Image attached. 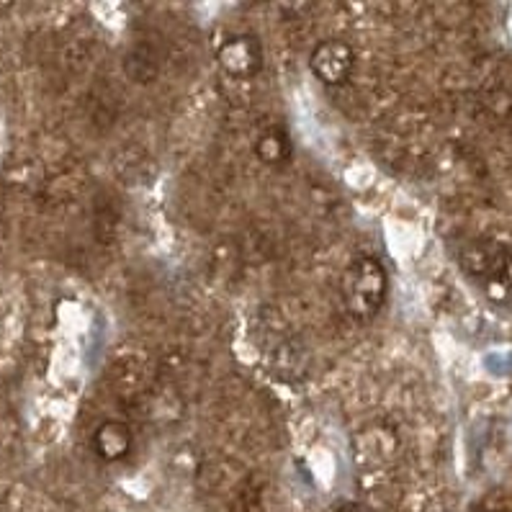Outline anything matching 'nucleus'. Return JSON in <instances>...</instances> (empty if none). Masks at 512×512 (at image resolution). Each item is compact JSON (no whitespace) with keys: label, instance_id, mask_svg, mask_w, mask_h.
<instances>
[{"label":"nucleus","instance_id":"obj_1","mask_svg":"<svg viewBox=\"0 0 512 512\" xmlns=\"http://www.w3.org/2000/svg\"><path fill=\"white\" fill-rule=\"evenodd\" d=\"M461 268L487 291L489 299L505 302L512 296V247L494 240H476L461 250Z\"/></svg>","mask_w":512,"mask_h":512},{"label":"nucleus","instance_id":"obj_2","mask_svg":"<svg viewBox=\"0 0 512 512\" xmlns=\"http://www.w3.org/2000/svg\"><path fill=\"white\" fill-rule=\"evenodd\" d=\"M343 302L348 314L358 322L374 320L386 302L389 291V276L381 260L376 258H358L353 260L343 273Z\"/></svg>","mask_w":512,"mask_h":512},{"label":"nucleus","instance_id":"obj_3","mask_svg":"<svg viewBox=\"0 0 512 512\" xmlns=\"http://www.w3.org/2000/svg\"><path fill=\"white\" fill-rule=\"evenodd\" d=\"M309 70L320 83L343 85L356 70V52L343 39H325L312 49Z\"/></svg>","mask_w":512,"mask_h":512},{"label":"nucleus","instance_id":"obj_4","mask_svg":"<svg viewBox=\"0 0 512 512\" xmlns=\"http://www.w3.org/2000/svg\"><path fill=\"white\" fill-rule=\"evenodd\" d=\"M217 62L229 78L250 80L263 70V47L253 34H232L217 47Z\"/></svg>","mask_w":512,"mask_h":512},{"label":"nucleus","instance_id":"obj_5","mask_svg":"<svg viewBox=\"0 0 512 512\" xmlns=\"http://www.w3.org/2000/svg\"><path fill=\"white\" fill-rule=\"evenodd\" d=\"M255 157L268 168H284L294 157V139H291L286 124H266L255 137Z\"/></svg>","mask_w":512,"mask_h":512},{"label":"nucleus","instance_id":"obj_6","mask_svg":"<svg viewBox=\"0 0 512 512\" xmlns=\"http://www.w3.org/2000/svg\"><path fill=\"white\" fill-rule=\"evenodd\" d=\"M93 451L106 464H116V461L127 458L129 451H132V430L124 422H101L96 433H93Z\"/></svg>","mask_w":512,"mask_h":512},{"label":"nucleus","instance_id":"obj_7","mask_svg":"<svg viewBox=\"0 0 512 512\" xmlns=\"http://www.w3.org/2000/svg\"><path fill=\"white\" fill-rule=\"evenodd\" d=\"M335 512H371L366 505L361 502H343V505L335 507Z\"/></svg>","mask_w":512,"mask_h":512}]
</instances>
